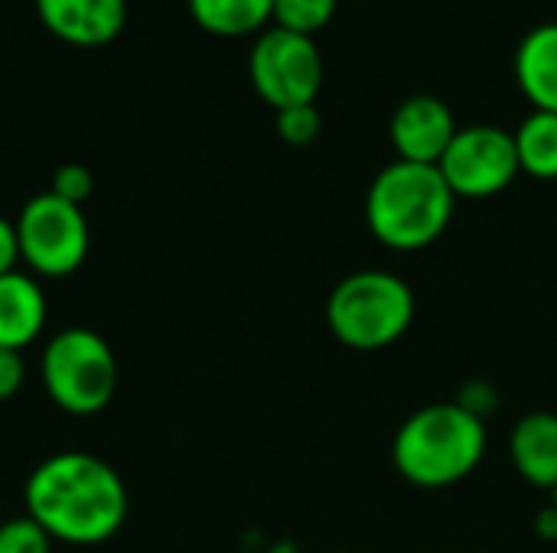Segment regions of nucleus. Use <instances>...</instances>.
Masks as SVG:
<instances>
[{"label":"nucleus","instance_id":"21","mask_svg":"<svg viewBox=\"0 0 557 553\" xmlns=\"http://www.w3.org/2000/svg\"><path fill=\"white\" fill-rule=\"evenodd\" d=\"M23 381H26L23 355L13 352V349H0V404L3 401H13L20 394Z\"/></svg>","mask_w":557,"mask_h":553},{"label":"nucleus","instance_id":"5","mask_svg":"<svg viewBox=\"0 0 557 553\" xmlns=\"http://www.w3.org/2000/svg\"><path fill=\"white\" fill-rule=\"evenodd\" d=\"M39 375L49 401L72 417H91L104 411L117 391L114 349L101 332L85 326L62 329L46 342Z\"/></svg>","mask_w":557,"mask_h":553},{"label":"nucleus","instance_id":"2","mask_svg":"<svg viewBox=\"0 0 557 553\" xmlns=\"http://www.w3.org/2000/svg\"><path fill=\"white\" fill-rule=\"evenodd\" d=\"M486 424L457 401L414 411L395 433L392 460L418 489H447L473 476L486 456Z\"/></svg>","mask_w":557,"mask_h":553},{"label":"nucleus","instance_id":"6","mask_svg":"<svg viewBox=\"0 0 557 553\" xmlns=\"http://www.w3.org/2000/svg\"><path fill=\"white\" fill-rule=\"evenodd\" d=\"M13 228H16L20 264H26L29 274L36 277H49V280L69 277L88 257L91 231L82 205H72L52 196L49 189L33 196L20 209Z\"/></svg>","mask_w":557,"mask_h":553},{"label":"nucleus","instance_id":"23","mask_svg":"<svg viewBox=\"0 0 557 553\" xmlns=\"http://www.w3.org/2000/svg\"><path fill=\"white\" fill-rule=\"evenodd\" d=\"M535 535H539L542 541H557V508L555 505H548V508H542V512H539V518H535Z\"/></svg>","mask_w":557,"mask_h":553},{"label":"nucleus","instance_id":"4","mask_svg":"<svg viewBox=\"0 0 557 553\" xmlns=\"http://www.w3.org/2000/svg\"><path fill=\"white\" fill-rule=\"evenodd\" d=\"M414 290L392 271H356L326 300V326L346 349L379 352L405 339L414 323Z\"/></svg>","mask_w":557,"mask_h":553},{"label":"nucleus","instance_id":"24","mask_svg":"<svg viewBox=\"0 0 557 553\" xmlns=\"http://www.w3.org/2000/svg\"><path fill=\"white\" fill-rule=\"evenodd\" d=\"M264 553H300V548L294 541H277V544H271Z\"/></svg>","mask_w":557,"mask_h":553},{"label":"nucleus","instance_id":"9","mask_svg":"<svg viewBox=\"0 0 557 553\" xmlns=\"http://www.w3.org/2000/svg\"><path fill=\"white\" fill-rule=\"evenodd\" d=\"M457 130L460 127H457L450 104L441 101L437 95H411L408 101L395 108L392 124H388V137H392L398 160L424 163V166L441 163Z\"/></svg>","mask_w":557,"mask_h":553},{"label":"nucleus","instance_id":"18","mask_svg":"<svg viewBox=\"0 0 557 553\" xmlns=\"http://www.w3.org/2000/svg\"><path fill=\"white\" fill-rule=\"evenodd\" d=\"M52 538L29 518H7L0 525V553H52Z\"/></svg>","mask_w":557,"mask_h":553},{"label":"nucleus","instance_id":"20","mask_svg":"<svg viewBox=\"0 0 557 553\" xmlns=\"http://www.w3.org/2000/svg\"><path fill=\"white\" fill-rule=\"evenodd\" d=\"M457 404L467 411V414H473L476 420H490V414L499 407V394H496V388L490 385V381H483V378H476V381H467L463 388H460V394H457Z\"/></svg>","mask_w":557,"mask_h":553},{"label":"nucleus","instance_id":"14","mask_svg":"<svg viewBox=\"0 0 557 553\" xmlns=\"http://www.w3.org/2000/svg\"><path fill=\"white\" fill-rule=\"evenodd\" d=\"M189 13L212 36H251L274 20V0H189Z\"/></svg>","mask_w":557,"mask_h":553},{"label":"nucleus","instance_id":"12","mask_svg":"<svg viewBox=\"0 0 557 553\" xmlns=\"http://www.w3.org/2000/svg\"><path fill=\"white\" fill-rule=\"evenodd\" d=\"M509 453H512V466H516V473H519L529 486L555 492L557 414H552V411L525 414V417L512 427Z\"/></svg>","mask_w":557,"mask_h":553},{"label":"nucleus","instance_id":"22","mask_svg":"<svg viewBox=\"0 0 557 553\" xmlns=\"http://www.w3.org/2000/svg\"><path fill=\"white\" fill-rule=\"evenodd\" d=\"M20 264V248H16V228L0 215V277L16 271Z\"/></svg>","mask_w":557,"mask_h":553},{"label":"nucleus","instance_id":"17","mask_svg":"<svg viewBox=\"0 0 557 553\" xmlns=\"http://www.w3.org/2000/svg\"><path fill=\"white\" fill-rule=\"evenodd\" d=\"M323 130L317 104H294L277 111V137L290 147H310Z\"/></svg>","mask_w":557,"mask_h":553},{"label":"nucleus","instance_id":"11","mask_svg":"<svg viewBox=\"0 0 557 553\" xmlns=\"http://www.w3.org/2000/svg\"><path fill=\"white\" fill-rule=\"evenodd\" d=\"M49 303L33 274L20 267L0 277V349L23 352L42 336Z\"/></svg>","mask_w":557,"mask_h":553},{"label":"nucleus","instance_id":"8","mask_svg":"<svg viewBox=\"0 0 557 553\" xmlns=\"http://www.w3.org/2000/svg\"><path fill=\"white\" fill-rule=\"evenodd\" d=\"M437 169L457 199L499 196L522 173L516 137L493 124L460 127L447 153L441 156Z\"/></svg>","mask_w":557,"mask_h":553},{"label":"nucleus","instance_id":"13","mask_svg":"<svg viewBox=\"0 0 557 553\" xmlns=\"http://www.w3.org/2000/svg\"><path fill=\"white\" fill-rule=\"evenodd\" d=\"M516 81L535 111L557 114V23H542L519 42Z\"/></svg>","mask_w":557,"mask_h":553},{"label":"nucleus","instance_id":"19","mask_svg":"<svg viewBox=\"0 0 557 553\" xmlns=\"http://www.w3.org/2000/svg\"><path fill=\"white\" fill-rule=\"evenodd\" d=\"M91 189H95V176H91V169L82 166V163H65V166H59L55 176H52V186H49L52 196H59V199H65V202H72V205H82V202L91 196Z\"/></svg>","mask_w":557,"mask_h":553},{"label":"nucleus","instance_id":"1","mask_svg":"<svg viewBox=\"0 0 557 553\" xmlns=\"http://www.w3.org/2000/svg\"><path fill=\"white\" fill-rule=\"evenodd\" d=\"M26 515L62 544L91 548L111 541L131 512L121 473L95 453L65 450L42 460L23 486Z\"/></svg>","mask_w":557,"mask_h":553},{"label":"nucleus","instance_id":"10","mask_svg":"<svg viewBox=\"0 0 557 553\" xmlns=\"http://www.w3.org/2000/svg\"><path fill=\"white\" fill-rule=\"evenodd\" d=\"M42 26L69 46L98 49L121 36L127 0H36Z\"/></svg>","mask_w":557,"mask_h":553},{"label":"nucleus","instance_id":"16","mask_svg":"<svg viewBox=\"0 0 557 553\" xmlns=\"http://www.w3.org/2000/svg\"><path fill=\"white\" fill-rule=\"evenodd\" d=\"M339 0H274V23L281 29L313 36L336 16Z\"/></svg>","mask_w":557,"mask_h":553},{"label":"nucleus","instance_id":"3","mask_svg":"<svg viewBox=\"0 0 557 553\" xmlns=\"http://www.w3.org/2000/svg\"><path fill=\"white\" fill-rule=\"evenodd\" d=\"M454 205L457 196L437 166L395 160L369 186L366 222L385 248L421 251L447 231Z\"/></svg>","mask_w":557,"mask_h":553},{"label":"nucleus","instance_id":"15","mask_svg":"<svg viewBox=\"0 0 557 553\" xmlns=\"http://www.w3.org/2000/svg\"><path fill=\"white\" fill-rule=\"evenodd\" d=\"M516 137L519 166L535 179H557V114L555 111H532Z\"/></svg>","mask_w":557,"mask_h":553},{"label":"nucleus","instance_id":"25","mask_svg":"<svg viewBox=\"0 0 557 553\" xmlns=\"http://www.w3.org/2000/svg\"><path fill=\"white\" fill-rule=\"evenodd\" d=\"M552 505L557 508V486H555V492H552Z\"/></svg>","mask_w":557,"mask_h":553},{"label":"nucleus","instance_id":"7","mask_svg":"<svg viewBox=\"0 0 557 553\" xmlns=\"http://www.w3.org/2000/svg\"><path fill=\"white\" fill-rule=\"evenodd\" d=\"M248 75L261 101L274 111L294 104H317L323 88V52L313 36L290 29H264L248 55Z\"/></svg>","mask_w":557,"mask_h":553}]
</instances>
